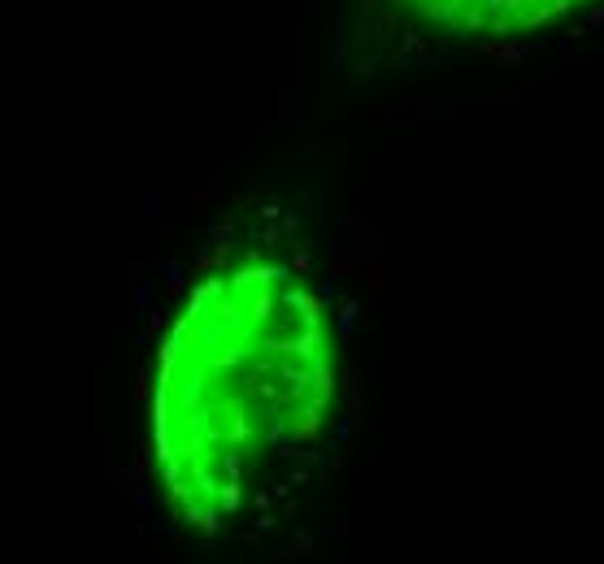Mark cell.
<instances>
[{"label":"cell","instance_id":"obj_1","mask_svg":"<svg viewBox=\"0 0 604 564\" xmlns=\"http://www.w3.org/2000/svg\"><path fill=\"white\" fill-rule=\"evenodd\" d=\"M483 53H491V57H500L505 65H517L526 53H531V48L526 44H483Z\"/></svg>","mask_w":604,"mask_h":564},{"label":"cell","instance_id":"obj_2","mask_svg":"<svg viewBox=\"0 0 604 564\" xmlns=\"http://www.w3.org/2000/svg\"><path fill=\"white\" fill-rule=\"evenodd\" d=\"M587 22H591V27H596V22H604V5H600V9H591V13H587Z\"/></svg>","mask_w":604,"mask_h":564}]
</instances>
